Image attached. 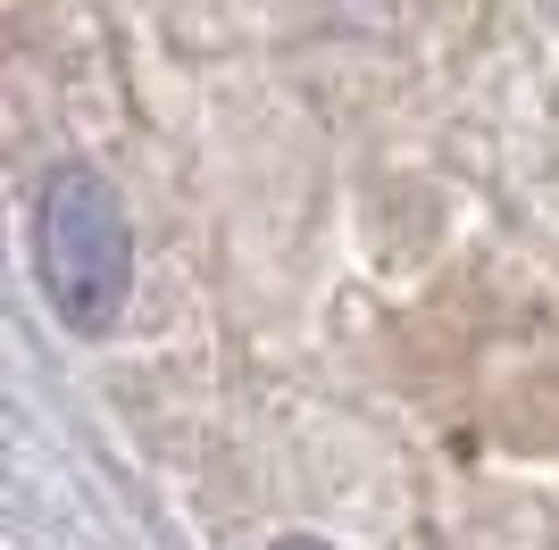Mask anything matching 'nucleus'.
Masks as SVG:
<instances>
[{
    "mask_svg": "<svg viewBox=\"0 0 559 550\" xmlns=\"http://www.w3.org/2000/svg\"><path fill=\"white\" fill-rule=\"evenodd\" d=\"M34 267H43V292L59 309V325L75 334H109L126 292H134V226L117 192L93 167H59L43 183V208H34Z\"/></svg>",
    "mask_w": 559,
    "mask_h": 550,
    "instance_id": "nucleus-1",
    "label": "nucleus"
},
{
    "mask_svg": "<svg viewBox=\"0 0 559 550\" xmlns=\"http://www.w3.org/2000/svg\"><path fill=\"white\" fill-rule=\"evenodd\" d=\"M276 550H326V542H276Z\"/></svg>",
    "mask_w": 559,
    "mask_h": 550,
    "instance_id": "nucleus-2",
    "label": "nucleus"
}]
</instances>
